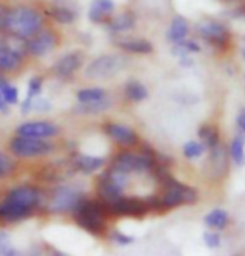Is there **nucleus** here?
<instances>
[{"label": "nucleus", "instance_id": "1", "mask_svg": "<svg viewBox=\"0 0 245 256\" xmlns=\"http://www.w3.org/2000/svg\"><path fill=\"white\" fill-rule=\"evenodd\" d=\"M4 27L19 38H30L42 28V15L32 7H15L4 15Z\"/></svg>", "mask_w": 245, "mask_h": 256}, {"label": "nucleus", "instance_id": "2", "mask_svg": "<svg viewBox=\"0 0 245 256\" xmlns=\"http://www.w3.org/2000/svg\"><path fill=\"white\" fill-rule=\"evenodd\" d=\"M75 222L79 223V226H82L87 232L100 234L105 230V222L104 216L109 212L107 204L104 203H95V202H80L79 206L75 208Z\"/></svg>", "mask_w": 245, "mask_h": 256}, {"label": "nucleus", "instance_id": "3", "mask_svg": "<svg viewBox=\"0 0 245 256\" xmlns=\"http://www.w3.org/2000/svg\"><path fill=\"white\" fill-rule=\"evenodd\" d=\"M165 192L160 196L162 208H175L180 204H193L197 203V192L190 186H185L170 176L163 183Z\"/></svg>", "mask_w": 245, "mask_h": 256}, {"label": "nucleus", "instance_id": "4", "mask_svg": "<svg viewBox=\"0 0 245 256\" xmlns=\"http://www.w3.org/2000/svg\"><path fill=\"white\" fill-rule=\"evenodd\" d=\"M10 148L17 156L22 158H32V156H42L47 155L54 150V146L49 142L40 140V138H30V136H15L10 142Z\"/></svg>", "mask_w": 245, "mask_h": 256}, {"label": "nucleus", "instance_id": "5", "mask_svg": "<svg viewBox=\"0 0 245 256\" xmlns=\"http://www.w3.org/2000/svg\"><path fill=\"white\" fill-rule=\"evenodd\" d=\"M155 155L152 152H147L144 155H135V153H120L119 156L115 158L114 166L119 168L122 172H149L155 166Z\"/></svg>", "mask_w": 245, "mask_h": 256}, {"label": "nucleus", "instance_id": "6", "mask_svg": "<svg viewBox=\"0 0 245 256\" xmlns=\"http://www.w3.org/2000/svg\"><path fill=\"white\" fill-rule=\"evenodd\" d=\"M122 62L120 57H115V55H102V57L92 60L89 66L85 68V75L89 78H109V76H114L117 72H120Z\"/></svg>", "mask_w": 245, "mask_h": 256}, {"label": "nucleus", "instance_id": "7", "mask_svg": "<svg viewBox=\"0 0 245 256\" xmlns=\"http://www.w3.org/2000/svg\"><path fill=\"white\" fill-rule=\"evenodd\" d=\"M197 32L200 34L203 40H207L212 45H217V47H225L228 40H230V35H228L225 25L215 22V20H203V22L198 24Z\"/></svg>", "mask_w": 245, "mask_h": 256}, {"label": "nucleus", "instance_id": "8", "mask_svg": "<svg viewBox=\"0 0 245 256\" xmlns=\"http://www.w3.org/2000/svg\"><path fill=\"white\" fill-rule=\"evenodd\" d=\"M107 210L114 214H130V216H142L149 206H147L145 200L140 198H125V196H119L112 202L105 203Z\"/></svg>", "mask_w": 245, "mask_h": 256}, {"label": "nucleus", "instance_id": "9", "mask_svg": "<svg viewBox=\"0 0 245 256\" xmlns=\"http://www.w3.org/2000/svg\"><path fill=\"white\" fill-rule=\"evenodd\" d=\"M82 202L80 194L72 190V188H59L57 192L54 193L52 200H50V212H72L79 206V203Z\"/></svg>", "mask_w": 245, "mask_h": 256}, {"label": "nucleus", "instance_id": "10", "mask_svg": "<svg viewBox=\"0 0 245 256\" xmlns=\"http://www.w3.org/2000/svg\"><path fill=\"white\" fill-rule=\"evenodd\" d=\"M59 133V126H55L49 122H27V124L20 125L17 130V135L30 136V138H40V140H47Z\"/></svg>", "mask_w": 245, "mask_h": 256}, {"label": "nucleus", "instance_id": "11", "mask_svg": "<svg viewBox=\"0 0 245 256\" xmlns=\"http://www.w3.org/2000/svg\"><path fill=\"white\" fill-rule=\"evenodd\" d=\"M7 200L32 212V208L37 206L40 202V193L32 186H19V188H14V190L7 194Z\"/></svg>", "mask_w": 245, "mask_h": 256}, {"label": "nucleus", "instance_id": "12", "mask_svg": "<svg viewBox=\"0 0 245 256\" xmlns=\"http://www.w3.org/2000/svg\"><path fill=\"white\" fill-rule=\"evenodd\" d=\"M55 47V37L50 32H37L34 37H30V42L27 44V50L35 57L49 54Z\"/></svg>", "mask_w": 245, "mask_h": 256}, {"label": "nucleus", "instance_id": "13", "mask_svg": "<svg viewBox=\"0 0 245 256\" xmlns=\"http://www.w3.org/2000/svg\"><path fill=\"white\" fill-rule=\"evenodd\" d=\"M105 132L112 140H115L117 143L124 146H132L137 143V133L132 128L119 124H109L105 125Z\"/></svg>", "mask_w": 245, "mask_h": 256}, {"label": "nucleus", "instance_id": "14", "mask_svg": "<svg viewBox=\"0 0 245 256\" xmlns=\"http://www.w3.org/2000/svg\"><path fill=\"white\" fill-rule=\"evenodd\" d=\"M80 65H82V55L79 52H72L60 58L57 65L54 66V70L62 78H69V76H72L80 68Z\"/></svg>", "mask_w": 245, "mask_h": 256}, {"label": "nucleus", "instance_id": "15", "mask_svg": "<svg viewBox=\"0 0 245 256\" xmlns=\"http://www.w3.org/2000/svg\"><path fill=\"white\" fill-rule=\"evenodd\" d=\"M208 150H210V166L213 170V175L223 176L228 170V163H227L228 153H227V150L223 148V145L220 142H218L215 146L208 148Z\"/></svg>", "mask_w": 245, "mask_h": 256}, {"label": "nucleus", "instance_id": "16", "mask_svg": "<svg viewBox=\"0 0 245 256\" xmlns=\"http://www.w3.org/2000/svg\"><path fill=\"white\" fill-rule=\"evenodd\" d=\"M22 64V54L10 45H0V70H15Z\"/></svg>", "mask_w": 245, "mask_h": 256}, {"label": "nucleus", "instance_id": "17", "mask_svg": "<svg viewBox=\"0 0 245 256\" xmlns=\"http://www.w3.org/2000/svg\"><path fill=\"white\" fill-rule=\"evenodd\" d=\"M29 213H30V210L10 202V200H5V202L0 204V218L5 220V222H20V220L27 218Z\"/></svg>", "mask_w": 245, "mask_h": 256}, {"label": "nucleus", "instance_id": "18", "mask_svg": "<svg viewBox=\"0 0 245 256\" xmlns=\"http://www.w3.org/2000/svg\"><path fill=\"white\" fill-rule=\"evenodd\" d=\"M187 35H188V24H187V20L183 18L182 15H177V17L172 20L170 28H168V32H167L168 42L177 44V42H180V40L187 38Z\"/></svg>", "mask_w": 245, "mask_h": 256}, {"label": "nucleus", "instance_id": "19", "mask_svg": "<svg viewBox=\"0 0 245 256\" xmlns=\"http://www.w3.org/2000/svg\"><path fill=\"white\" fill-rule=\"evenodd\" d=\"M115 4L112 0H94L89 12V17L92 22H104L114 10Z\"/></svg>", "mask_w": 245, "mask_h": 256}, {"label": "nucleus", "instance_id": "20", "mask_svg": "<svg viewBox=\"0 0 245 256\" xmlns=\"http://www.w3.org/2000/svg\"><path fill=\"white\" fill-rule=\"evenodd\" d=\"M105 160L100 156H90V155H77L75 156V165L79 170L85 173H94L104 166Z\"/></svg>", "mask_w": 245, "mask_h": 256}, {"label": "nucleus", "instance_id": "21", "mask_svg": "<svg viewBox=\"0 0 245 256\" xmlns=\"http://www.w3.org/2000/svg\"><path fill=\"white\" fill-rule=\"evenodd\" d=\"M203 222H205L208 228L220 232V230H223L228 224V214H227V212H223V210L217 208V210H212L210 213H207L205 218H203Z\"/></svg>", "mask_w": 245, "mask_h": 256}, {"label": "nucleus", "instance_id": "22", "mask_svg": "<svg viewBox=\"0 0 245 256\" xmlns=\"http://www.w3.org/2000/svg\"><path fill=\"white\" fill-rule=\"evenodd\" d=\"M125 52H130V54H150L154 47L149 40H142V38H134V40H122L119 44Z\"/></svg>", "mask_w": 245, "mask_h": 256}, {"label": "nucleus", "instance_id": "23", "mask_svg": "<svg viewBox=\"0 0 245 256\" xmlns=\"http://www.w3.org/2000/svg\"><path fill=\"white\" fill-rule=\"evenodd\" d=\"M230 156L232 160L235 162V165L242 166L245 165V133H238V135L233 138L232 145H230Z\"/></svg>", "mask_w": 245, "mask_h": 256}, {"label": "nucleus", "instance_id": "24", "mask_svg": "<svg viewBox=\"0 0 245 256\" xmlns=\"http://www.w3.org/2000/svg\"><path fill=\"white\" fill-rule=\"evenodd\" d=\"M49 14H50V17L60 24H72L75 20V10L67 7V5H54V7L49 10Z\"/></svg>", "mask_w": 245, "mask_h": 256}, {"label": "nucleus", "instance_id": "25", "mask_svg": "<svg viewBox=\"0 0 245 256\" xmlns=\"http://www.w3.org/2000/svg\"><path fill=\"white\" fill-rule=\"evenodd\" d=\"M135 24V17L132 14H122L117 15L115 18H112L109 22V28L112 32H125V30H130Z\"/></svg>", "mask_w": 245, "mask_h": 256}, {"label": "nucleus", "instance_id": "26", "mask_svg": "<svg viewBox=\"0 0 245 256\" xmlns=\"http://www.w3.org/2000/svg\"><path fill=\"white\" fill-rule=\"evenodd\" d=\"M198 136L203 143L205 148H212L215 146L218 142H220V136H218V132L215 126L212 125H202L200 130H198Z\"/></svg>", "mask_w": 245, "mask_h": 256}, {"label": "nucleus", "instance_id": "27", "mask_svg": "<svg viewBox=\"0 0 245 256\" xmlns=\"http://www.w3.org/2000/svg\"><path fill=\"white\" fill-rule=\"evenodd\" d=\"M125 95H127V98L132 102H142L149 96V92H147V88L142 84L132 80L125 85Z\"/></svg>", "mask_w": 245, "mask_h": 256}, {"label": "nucleus", "instance_id": "28", "mask_svg": "<svg viewBox=\"0 0 245 256\" xmlns=\"http://www.w3.org/2000/svg\"><path fill=\"white\" fill-rule=\"evenodd\" d=\"M110 106V100H107V96L105 98H102V100H97V102H89V104H80L77 106V112H80V114H100V112H104L107 110Z\"/></svg>", "mask_w": 245, "mask_h": 256}, {"label": "nucleus", "instance_id": "29", "mask_svg": "<svg viewBox=\"0 0 245 256\" xmlns=\"http://www.w3.org/2000/svg\"><path fill=\"white\" fill-rule=\"evenodd\" d=\"M40 90H42V80H40V78H32V82L29 84L27 98H25L24 105H22V112H24V114H27V112L32 108V102H34L35 96L40 94Z\"/></svg>", "mask_w": 245, "mask_h": 256}, {"label": "nucleus", "instance_id": "30", "mask_svg": "<svg viewBox=\"0 0 245 256\" xmlns=\"http://www.w3.org/2000/svg\"><path fill=\"white\" fill-rule=\"evenodd\" d=\"M107 96V92L104 88H84L77 94V98L80 104H89V102H97Z\"/></svg>", "mask_w": 245, "mask_h": 256}, {"label": "nucleus", "instance_id": "31", "mask_svg": "<svg viewBox=\"0 0 245 256\" xmlns=\"http://www.w3.org/2000/svg\"><path fill=\"white\" fill-rule=\"evenodd\" d=\"M182 150H183V156L188 158V160H193V158H198V156L203 155L205 146H203V143H198L195 140H192V142H187Z\"/></svg>", "mask_w": 245, "mask_h": 256}, {"label": "nucleus", "instance_id": "32", "mask_svg": "<svg viewBox=\"0 0 245 256\" xmlns=\"http://www.w3.org/2000/svg\"><path fill=\"white\" fill-rule=\"evenodd\" d=\"M0 94H2V98L5 104H15L17 102V95L19 92L15 86L9 85V84H2V86H0Z\"/></svg>", "mask_w": 245, "mask_h": 256}, {"label": "nucleus", "instance_id": "33", "mask_svg": "<svg viewBox=\"0 0 245 256\" xmlns=\"http://www.w3.org/2000/svg\"><path fill=\"white\" fill-rule=\"evenodd\" d=\"M175 45H178V47H180V48H183L187 54H195V52H200V45H198L197 42H193V40H187V38H183V40H180V42H177Z\"/></svg>", "mask_w": 245, "mask_h": 256}, {"label": "nucleus", "instance_id": "34", "mask_svg": "<svg viewBox=\"0 0 245 256\" xmlns=\"http://www.w3.org/2000/svg\"><path fill=\"white\" fill-rule=\"evenodd\" d=\"M203 242H205V246L208 248H218V244H220V234L218 233H213V232H207L203 234Z\"/></svg>", "mask_w": 245, "mask_h": 256}, {"label": "nucleus", "instance_id": "35", "mask_svg": "<svg viewBox=\"0 0 245 256\" xmlns=\"http://www.w3.org/2000/svg\"><path fill=\"white\" fill-rule=\"evenodd\" d=\"M12 168H14L12 160H10V158H9L7 155L0 153V176L9 175V173L12 172Z\"/></svg>", "mask_w": 245, "mask_h": 256}, {"label": "nucleus", "instance_id": "36", "mask_svg": "<svg viewBox=\"0 0 245 256\" xmlns=\"http://www.w3.org/2000/svg\"><path fill=\"white\" fill-rule=\"evenodd\" d=\"M15 252L10 248V238L7 233L0 232V254H14Z\"/></svg>", "mask_w": 245, "mask_h": 256}, {"label": "nucleus", "instance_id": "37", "mask_svg": "<svg viewBox=\"0 0 245 256\" xmlns=\"http://www.w3.org/2000/svg\"><path fill=\"white\" fill-rule=\"evenodd\" d=\"M114 240L119 244H130L132 242H134V238H132V236H127V234H122L119 232L114 233Z\"/></svg>", "mask_w": 245, "mask_h": 256}, {"label": "nucleus", "instance_id": "38", "mask_svg": "<svg viewBox=\"0 0 245 256\" xmlns=\"http://www.w3.org/2000/svg\"><path fill=\"white\" fill-rule=\"evenodd\" d=\"M237 126H238V132L245 133V108H242L240 114L237 115Z\"/></svg>", "mask_w": 245, "mask_h": 256}, {"label": "nucleus", "instance_id": "39", "mask_svg": "<svg viewBox=\"0 0 245 256\" xmlns=\"http://www.w3.org/2000/svg\"><path fill=\"white\" fill-rule=\"evenodd\" d=\"M4 15H5V14H4V8L0 7V25H2V22H4Z\"/></svg>", "mask_w": 245, "mask_h": 256}, {"label": "nucleus", "instance_id": "40", "mask_svg": "<svg viewBox=\"0 0 245 256\" xmlns=\"http://www.w3.org/2000/svg\"><path fill=\"white\" fill-rule=\"evenodd\" d=\"M0 110H5V102L0 100Z\"/></svg>", "mask_w": 245, "mask_h": 256}, {"label": "nucleus", "instance_id": "41", "mask_svg": "<svg viewBox=\"0 0 245 256\" xmlns=\"http://www.w3.org/2000/svg\"><path fill=\"white\" fill-rule=\"evenodd\" d=\"M242 55H243V60H245V47L242 48Z\"/></svg>", "mask_w": 245, "mask_h": 256}]
</instances>
